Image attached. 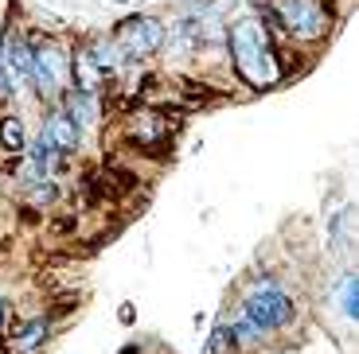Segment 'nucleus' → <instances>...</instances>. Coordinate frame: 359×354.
Segmentation results:
<instances>
[{
	"label": "nucleus",
	"instance_id": "nucleus-10",
	"mask_svg": "<svg viewBox=\"0 0 359 354\" xmlns=\"http://www.w3.org/2000/svg\"><path fill=\"white\" fill-rule=\"evenodd\" d=\"M47 319H32V323H24V327L16 331V335H8V346H12V354H27V351H36L39 343L47 339Z\"/></svg>",
	"mask_w": 359,
	"mask_h": 354
},
{
	"label": "nucleus",
	"instance_id": "nucleus-8",
	"mask_svg": "<svg viewBox=\"0 0 359 354\" xmlns=\"http://www.w3.org/2000/svg\"><path fill=\"white\" fill-rule=\"evenodd\" d=\"M71 90H79V94H90V98H98V90H106V71H102L98 62H94V55L86 51V47H79V51H71Z\"/></svg>",
	"mask_w": 359,
	"mask_h": 354
},
{
	"label": "nucleus",
	"instance_id": "nucleus-16",
	"mask_svg": "<svg viewBox=\"0 0 359 354\" xmlns=\"http://www.w3.org/2000/svg\"><path fill=\"white\" fill-rule=\"evenodd\" d=\"M117 319H121V323H133V304H121V311H117Z\"/></svg>",
	"mask_w": 359,
	"mask_h": 354
},
{
	"label": "nucleus",
	"instance_id": "nucleus-2",
	"mask_svg": "<svg viewBox=\"0 0 359 354\" xmlns=\"http://www.w3.org/2000/svg\"><path fill=\"white\" fill-rule=\"evenodd\" d=\"M262 12H266V20H273L289 39H301V43H316V39H324L328 27H332V16H328V8H324L320 0H266Z\"/></svg>",
	"mask_w": 359,
	"mask_h": 354
},
{
	"label": "nucleus",
	"instance_id": "nucleus-3",
	"mask_svg": "<svg viewBox=\"0 0 359 354\" xmlns=\"http://www.w3.org/2000/svg\"><path fill=\"white\" fill-rule=\"evenodd\" d=\"M27 43H32V86H36V94L47 101L63 98L67 82H71V51L59 39L39 36H32Z\"/></svg>",
	"mask_w": 359,
	"mask_h": 354
},
{
	"label": "nucleus",
	"instance_id": "nucleus-19",
	"mask_svg": "<svg viewBox=\"0 0 359 354\" xmlns=\"http://www.w3.org/2000/svg\"><path fill=\"white\" fill-rule=\"evenodd\" d=\"M0 47H4V20H0Z\"/></svg>",
	"mask_w": 359,
	"mask_h": 354
},
{
	"label": "nucleus",
	"instance_id": "nucleus-9",
	"mask_svg": "<svg viewBox=\"0 0 359 354\" xmlns=\"http://www.w3.org/2000/svg\"><path fill=\"white\" fill-rule=\"evenodd\" d=\"M0 148L8 152V156H24L27 152V133H24V121L16 113L0 117Z\"/></svg>",
	"mask_w": 359,
	"mask_h": 354
},
{
	"label": "nucleus",
	"instance_id": "nucleus-13",
	"mask_svg": "<svg viewBox=\"0 0 359 354\" xmlns=\"http://www.w3.org/2000/svg\"><path fill=\"white\" fill-rule=\"evenodd\" d=\"M351 218H355V211H351V206H344V211L332 218V241H336V249H348L351 246Z\"/></svg>",
	"mask_w": 359,
	"mask_h": 354
},
{
	"label": "nucleus",
	"instance_id": "nucleus-12",
	"mask_svg": "<svg viewBox=\"0 0 359 354\" xmlns=\"http://www.w3.org/2000/svg\"><path fill=\"white\" fill-rule=\"evenodd\" d=\"M231 351L234 346H254V343H262V331L254 327L250 319H238V323H231Z\"/></svg>",
	"mask_w": 359,
	"mask_h": 354
},
{
	"label": "nucleus",
	"instance_id": "nucleus-11",
	"mask_svg": "<svg viewBox=\"0 0 359 354\" xmlns=\"http://www.w3.org/2000/svg\"><path fill=\"white\" fill-rule=\"evenodd\" d=\"M336 304L348 319H355L359 311V284H355V273H344L340 276V288H336Z\"/></svg>",
	"mask_w": 359,
	"mask_h": 354
},
{
	"label": "nucleus",
	"instance_id": "nucleus-14",
	"mask_svg": "<svg viewBox=\"0 0 359 354\" xmlns=\"http://www.w3.org/2000/svg\"><path fill=\"white\" fill-rule=\"evenodd\" d=\"M199 354H231V331H226V323H215V327H211V335H207V343Z\"/></svg>",
	"mask_w": 359,
	"mask_h": 354
},
{
	"label": "nucleus",
	"instance_id": "nucleus-4",
	"mask_svg": "<svg viewBox=\"0 0 359 354\" xmlns=\"http://www.w3.org/2000/svg\"><path fill=\"white\" fill-rule=\"evenodd\" d=\"M243 319H250L262 335L269 331H285L297 319V304L289 292H281L278 284H254L243 296Z\"/></svg>",
	"mask_w": 359,
	"mask_h": 354
},
{
	"label": "nucleus",
	"instance_id": "nucleus-5",
	"mask_svg": "<svg viewBox=\"0 0 359 354\" xmlns=\"http://www.w3.org/2000/svg\"><path fill=\"white\" fill-rule=\"evenodd\" d=\"M114 47L121 51V59H153L164 43H168V31L156 16H144V12H133V16L117 20L114 24Z\"/></svg>",
	"mask_w": 359,
	"mask_h": 354
},
{
	"label": "nucleus",
	"instance_id": "nucleus-6",
	"mask_svg": "<svg viewBox=\"0 0 359 354\" xmlns=\"http://www.w3.org/2000/svg\"><path fill=\"white\" fill-rule=\"evenodd\" d=\"M180 129L176 113H156V109H141V113L129 117V136H133L137 148H164L172 141V133Z\"/></svg>",
	"mask_w": 359,
	"mask_h": 354
},
{
	"label": "nucleus",
	"instance_id": "nucleus-1",
	"mask_svg": "<svg viewBox=\"0 0 359 354\" xmlns=\"http://www.w3.org/2000/svg\"><path fill=\"white\" fill-rule=\"evenodd\" d=\"M223 39H226V51H231L234 74L250 90H273L285 78L281 55L273 47V36H269L262 16H238L234 24H226Z\"/></svg>",
	"mask_w": 359,
	"mask_h": 354
},
{
	"label": "nucleus",
	"instance_id": "nucleus-18",
	"mask_svg": "<svg viewBox=\"0 0 359 354\" xmlns=\"http://www.w3.org/2000/svg\"><path fill=\"white\" fill-rule=\"evenodd\" d=\"M109 4H141V0H109Z\"/></svg>",
	"mask_w": 359,
	"mask_h": 354
},
{
	"label": "nucleus",
	"instance_id": "nucleus-15",
	"mask_svg": "<svg viewBox=\"0 0 359 354\" xmlns=\"http://www.w3.org/2000/svg\"><path fill=\"white\" fill-rule=\"evenodd\" d=\"M16 78H12L8 74V66H4V62H0V98H12V94H16Z\"/></svg>",
	"mask_w": 359,
	"mask_h": 354
},
{
	"label": "nucleus",
	"instance_id": "nucleus-17",
	"mask_svg": "<svg viewBox=\"0 0 359 354\" xmlns=\"http://www.w3.org/2000/svg\"><path fill=\"white\" fill-rule=\"evenodd\" d=\"M4 319H8V300H0V327H4Z\"/></svg>",
	"mask_w": 359,
	"mask_h": 354
},
{
	"label": "nucleus",
	"instance_id": "nucleus-7",
	"mask_svg": "<svg viewBox=\"0 0 359 354\" xmlns=\"http://www.w3.org/2000/svg\"><path fill=\"white\" fill-rule=\"evenodd\" d=\"M39 136L51 144V152H59V156H74V148H79V141H82V129L63 113V106H59V109H51V113H47L43 133H39Z\"/></svg>",
	"mask_w": 359,
	"mask_h": 354
}]
</instances>
